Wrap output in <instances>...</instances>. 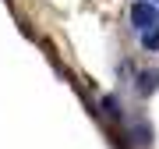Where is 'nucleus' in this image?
<instances>
[{"instance_id": "nucleus-1", "label": "nucleus", "mask_w": 159, "mask_h": 149, "mask_svg": "<svg viewBox=\"0 0 159 149\" xmlns=\"http://www.w3.org/2000/svg\"><path fill=\"white\" fill-rule=\"evenodd\" d=\"M156 22H159L156 4H148V0H134V4H131V25H134L138 32L148 29V25H156Z\"/></svg>"}, {"instance_id": "nucleus-2", "label": "nucleus", "mask_w": 159, "mask_h": 149, "mask_svg": "<svg viewBox=\"0 0 159 149\" xmlns=\"http://www.w3.org/2000/svg\"><path fill=\"white\" fill-rule=\"evenodd\" d=\"M156 89H159V71H142L138 74V92L142 96H152Z\"/></svg>"}, {"instance_id": "nucleus-3", "label": "nucleus", "mask_w": 159, "mask_h": 149, "mask_svg": "<svg viewBox=\"0 0 159 149\" xmlns=\"http://www.w3.org/2000/svg\"><path fill=\"white\" fill-rule=\"evenodd\" d=\"M142 50L159 53V22H156V25H148V29H142Z\"/></svg>"}, {"instance_id": "nucleus-4", "label": "nucleus", "mask_w": 159, "mask_h": 149, "mask_svg": "<svg viewBox=\"0 0 159 149\" xmlns=\"http://www.w3.org/2000/svg\"><path fill=\"white\" fill-rule=\"evenodd\" d=\"M102 110H106V114H113V117H120V110H124V107H120L117 96H102Z\"/></svg>"}, {"instance_id": "nucleus-5", "label": "nucleus", "mask_w": 159, "mask_h": 149, "mask_svg": "<svg viewBox=\"0 0 159 149\" xmlns=\"http://www.w3.org/2000/svg\"><path fill=\"white\" fill-rule=\"evenodd\" d=\"M134 138H138V142H142V146H152V128L138 124V128H134Z\"/></svg>"}]
</instances>
